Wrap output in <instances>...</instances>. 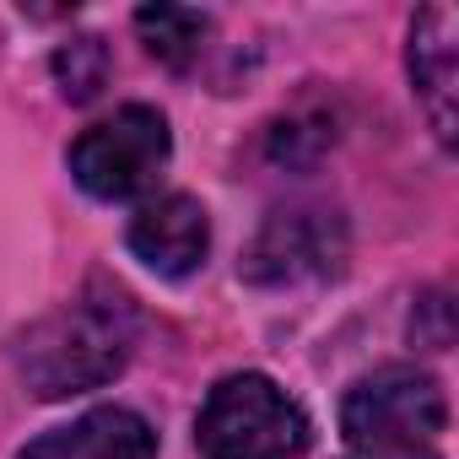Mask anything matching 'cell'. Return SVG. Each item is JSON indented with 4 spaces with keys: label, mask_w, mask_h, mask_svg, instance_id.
I'll return each instance as SVG.
<instances>
[{
    "label": "cell",
    "mask_w": 459,
    "mask_h": 459,
    "mask_svg": "<svg viewBox=\"0 0 459 459\" xmlns=\"http://www.w3.org/2000/svg\"><path fill=\"white\" fill-rule=\"evenodd\" d=\"M17 459H157V432L141 411L98 405V411L76 416L71 427L33 437Z\"/></svg>",
    "instance_id": "obj_7"
},
{
    "label": "cell",
    "mask_w": 459,
    "mask_h": 459,
    "mask_svg": "<svg viewBox=\"0 0 459 459\" xmlns=\"http://www.w3.org/2000/svg\"><path fill=\"white\" fill-rule=\"evenodd\" d=\"M411 87L437 130V141H454V87H459V60H454V12L427 6L411 22Z\"/></svg>",
    "instance_id": "obj_8"
},
{
    "label": "cell",
    "mask_w": 459,
    "mask_h": 459,
    "mask_svg": "<svg viewBox=\"0 0 459 459\" xmlns=\"http://www.w3.org/2000/svg\"><path fill=\"white\" fill-rule=\"evenodd\" d=\"M135 33H141V44H146L152 60L184 71L205 49L211 22H205V12H189V6H141L135 12Z\"/></svg>",
    "instance_id": "obj_9"
},
{
    "label": "cell",
    "mask_w": 459,
    "mask_h": 459,
    "mask_svg": "<svg viewBox=\"0 0 459 459\" xmlns=\"http://www.w3.org/2000/svg\"><path fill=\"white\" fill-rule=\"evenodd\" d=\"M346 255V233L335 211H319V205H292V211H276L260 238L244 260V276L249 281H265V287H281V281H303V276H325L335 271Z\"/></svg>",
    "instance_id": "obj_5"
},
{
    "label": "cell",
    "mask_w": 459,
    "mask_h": 459,
    "mask_svg": "<svg viewBox=\"0 0 459 459\" xmlns=\"http://www.w3.org/2000/svg\"><path fill=\"white\" fill-rule=\"evenodd\" d=\"M341 459H437L432 448H351Z\"/></svg>",
    "instance_id": "obj_11"
},
{
    "label": "cell",
    "mask_w": 459,
    "mask_h": 459,
    "mask_svg": "<svg viewBox=\"0 0 459 459\" xmlns=\"http://www.w3.org/2000/svg\"><path fill=\"white\" fill-rule=\"evenodd\" d=\"M448 427V400L421 368H378L351 384L341 405V432L351 448H432Z\"/></svg>",
    "instance_id": "obj_4"
},
{
    "label": "cell",
    "mask_w": 459,
    "mask_h": 459,
    "mask_svg": "<svg viewBox=\"0 0 459 459\" xmlns=\"http://www.w3.org/2000/svg\"><path fill=\"white\" fill-rule=\"evenodd\" d=\"M55 76H60V92L71 103H87L103 92L108 82V44L103 39H71L60 55H55Z\"/></svg>",
    "instance_id": "obj_10"
},
{
    "label": "cell",
    "mask_w": 459,
    "mask_h": 459,
    "mask_svg": "<svg viewBox=\"0 0 459 459\" xmlns=\"http://www.w3.org/2000/svg\"><path fill=\"white\" fill-rule=\"evenodd\" d=\"M141 314L125 287L87 281L65 308H55L44 325L22 341V384L39 400H65L82 389H103L135 351Z\"/></svg>",
    "instance_id": "obj_1"
},
{
    "label": "cell",
    "mask_w": 459,
    "mask_h": 459,
    "mask_svg": "<svg viewBox=\"0 0 459 459\" xmlns=\"http://www.w3.org/2000/svg\"><path fill=\"white\" fill-rule=\"evenodd\" d=\"M168 152H173L168 119L152 103H125L76 135L71 178L92 200H130L157 184V173L168 168Z\"/></svg>",
    "instance_id": "obj_3"
},
{
    "label": "cell",
    "mask_w": 459,
    "mask_h": 459,
    "mask_svg": "<svg viewBox=\"0 0 459 459\" xmlns=\"http://www.w3.org/2000/svg\"><path fill=\"white\" fill-rule=\"evenodd\" d=\"M195 443L205 459H298L308 448V416L276 378L227 373L195 416Z\"/></svg>",
    "instance_id": "obj_2"
},
{
    "label": "cell",
    "mask_w": 459,
    "mask_h": 459,
    "mask_svg": "<svg viewBox=\"0 0 459 459\" xmlns=\"http://www.w3.org/2000/svg\"><path fill=\"white\" fill-rule=\"evenodd\" d=\"M205 249H211V216L195 195H162L141 205L130 221V255L168 281H184L189 271H200Z\"/></svg>",
    "instance_id": "obj_6"
}]
</instances>
